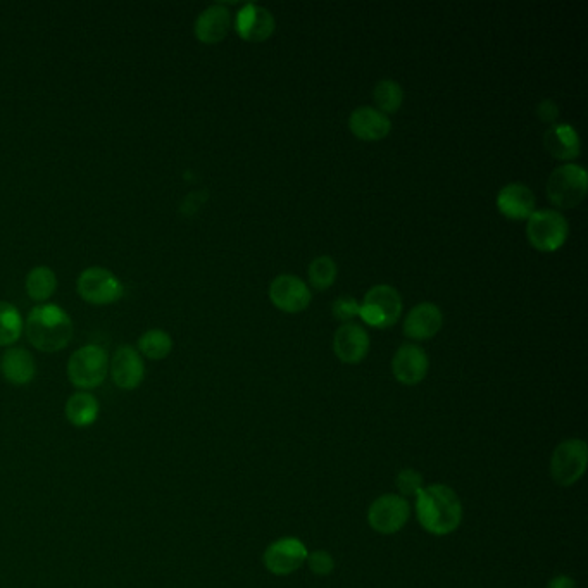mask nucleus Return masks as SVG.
<instances>
[{
	"mask_svg": "<svg viewBox=\"0 0 588 588\" xmlns=\"http://www.w3.org/2000/svg\"><path fill=\"white\" fill-rule=\"evenodd\" d=\"M414 511L421 528L435 537H447L463 523V504L456 490L444 483L423 487L414 497Z\"/></svg>",
	"mask_w": 588,
	"mask_h": 588,
	"instance_id": "nucleus-1",
	"label": "nucleus"
},
{
	"mask_svg": "<svg viewBox=\"0 0 588 588\" xmlns=\"http://www.w3.org/2000/svg\"><path fill=\"white\" fill-rule=\"evenodd\" d=\"M26 337L38 351H63L73 338V321L63 307L56 304H38L25 321Z\"/></svg>",
	"mask_w": 588,
	"mask_h": 588,
	"instance_id": "nucleus-2",
	"label": "nucleus"
},
{
	"mask_svg": "<svg viewBox=\"0 0 588 588\" xmlns=\"http://www.w3.org/2000/svg\"><path fill=\"white\" fill-rule=\"evenodd\" d=\"M68 380L83 392L101 387L109 373V354L101 345H83L68 361Z\"/></svg>",
	"mask_w": 588,
	"mask_h": 588,
	"instance_id": "nucleus-3",
	"label": "nucleus"
},
{
	"mask_svg": "<svg viewBox=\"0 0 588 588\" xmlns=\"http://www.w3.org/2000/svg\"><path fill=\"white\" fill-rule=\"evenodd\" d=\"M588 175L580 164H563L552 171L547 180V197L556 207L571 209L585 199Z\"/></svg>",
	"mask_w": 588,
	"mask_h": 588,
	"instance_id": "nucleus-4",
	"label": "nucleus"
},
{
	"mask_svg": "<svg viewBox=\"0 0 588 588\" xmlns=\"http://www.w3.org/2000/svg\"><path fill=\"white\" fill-rule=\"evenodd\" d=\"M570 233L568 219L554 209L533 211L526 225V237L540 252H554L563 247Z\"/></svg>",
	"mask_w": 588,
	"mask_h": 588,
	"instance_id": "nucleus-5",
	"label": "nucleus"
},
{
	"mask_svg": "<svg viewBox=\"0 0 588 588\" xmlns=\"http://www.w3.org/2000/svg\"><path fill=\"white\" fill-rule=\"evenodd\" d=\"M402 314L401 294L390 285H375L364 295L359 318L375 328L394 326Z\"/></svg>",
	"mask_w": 588,
	"mask_h": 588,
	"instance_id": "nucleus-6",
	"label": "nucleus"
},
{
	"mask_svg": "<svg viewBox=\"0 0 588 588\" xmlns=\"http://www.w3.org/2000/svg\"><path fill=\"white\" fill-rule=\"evenodd\" d=\"M588 464V449L582 438H568L554 449L551 459L552 480L571 487L582 480Z\"/></svg>",
	"mask_w": 588,
	"mask_h": 588,
	"instance_id": "nucleus-7",
	"label": "nucleus"
},
{
	"mask_svg": "<svg viewBox=\"0 0 588 588\" xmlns=\"http://www.w3.org/2000/svg\"><path fill=\"white\" fill-rule=\"evenodd\" d=\"M76 290L83 301L92 306H109L123 299L125 295V287L119 282L118 276L101 266H92L82 271L76 282Z\"/></svg>",
	"mask_w": 588,
	"mask_h": 588,
	"instance_id": "nucleus-8",
	"label": "nucleus"
},
{
	"mask_svg": "<svg viewBox=\"0 0 588 588\" xmlns=\"http://www.w3.org/2000/svg\"><path fill=\"white\" fill-rule=\"evenodd\" d=\"M411 518V506L401 495L383 494L371 502L368 523L380 535H395L401 532Z\"/></svg>",
	"mask_w": 588,
	"mask_h": 588,
	"instance_id": "nucleus-9",
	"label": "nucleus"
},
{
	"mask_svg": "<svg viewBox=\"0 0 588 588\" xmlns=\"http://www.w3.org/2000/svg\"><path fill=\"white\" fill-rule=\"evenodd\" d=\"M306 545L295 537L278 538L266 547L263 554L264 568L275 576L294 575L306 564Z\"/></svg>",
	"mask_w": 588,
	"mask_h": 588,
	"instance_id": "nucleus-10",
	"label": "nucleus"
},
{
	"mask_svg": "<svg viewBox=\"0 0 588 588\" xmlns=\"http://www.w3.org/2000/svg\"><path fill=\"white\" fill-rule=\"evenodd\" d=\"M109 373L121 390H135L145 378L144 359L132 345H121L109 361Z\"/></svg>",
	"mask_w": 588,
	"mask_h": 588,
	"instance_id": "nucleus-11",
	"label": "nucleus"
},
{
	"mask_svg": "<svg viewBox=\"0 0 588 588\" xmlns=\"http://www.w3.org/2000/svg\"><path fill=\"white\" fill-rule=\"evenodd\" d=\"M269 299L285 313H301L311 302V290L295 275H278L269 285Z\"/></svg>",
	"mask_w": 588,
	"mask_h": 588,
	"instance_id": "nucleus-12",
	"label": "nucleus"
},
{
	"mask_svg": "<svg viewBox=\"0 0 588 588\" xmlns=\"http://www.w3.org/2000/svg\"><path fill=\"white\" fill-rule=\"evenodd\" d=\"M428 370H430V359L420 345H401L392 359V373L395 380L407 387H414L423 382L428 375Z\"/></svg>",
	"mask_w": 588,
	"mask_h": 588,
	"instance_id": "nucleus-13",
	"label": "nucleus"
},
{
	"mask_svg": "<svg viewBox=\"0 0 588 588\" xmlns=\"http://www.w3.org/2000/svg\"><path fill=\"white\" fill-rule=\"evenodd\" d=\"M333 351L342 363H361L370 352V335L354 321L344 323L333 337Z\"/></svg>",
	"mask_w": 588,
	"mask_h": 588,
	"instance_id": "nucleus-14",
	"label": "nucleus"
},
{
	"mask_svg": "<svg viewBox=\"0 0 588 588\" xmlns=\"http://www.w3.org/2000/svg\"><path fill=\"white\" fill-rule=\"evenodd\" d=\"M238 35L247 42H264L275 32V18L268 9L257 4H245L235 19Z\"/></svg>",
	"mask_w": 588,
	"mask_h": 588,
	"instance_id": "nucleus-15",
	"label": "nucleus"
},
{
	"mask_svg": "<svg viewBox=\"0 0 588 588\" xmlns=\"http://www.w3.org/2000/svg\"><path fill=\"white\" fill-rule=\"evenodd\" d=\"M232 28V13L225 4H213L204 9L195 21V37L207 45L219 44L225 40Z\"/></svg>",
	"mask_w": 588,
	"mask_h": 588,
	"instance_id": "nucleus-16",
	"label": "nucleus"
},
{
	"mask_svg": "<svg viewBox=\"0 0 588 588\" xmlns=\"http://www.w3.org/2000/svg\"><path fill=\"white\" fill-rule=\"evenodd\" d=\"M444 323L440 307L432 302H421L414 306L404 320V333L413 340H428L435 337Z\"/></svg>",
	"mask_w": 588,
	"mask_h": 588,
	"instance_id": "nucleus-17",
	"label": "nucleus"
},
{
	"mask_svg": "<svg viewBox=\"0 0 588 588\" xmlns=\"http://www.w3.org/2000/svg\"><path fill=\"white\" fill-rule=\"evenodd\" d=\"M349 128L359 140L376 142L387 137L392 130V123L387 114L380 113L376 107L361 106L352 111Z\"/></svg>",
	"mask_w": 588,
	"mask_h": 588,
	"instance_id": "nucleus-18",
	"label": "nucleus"
},
{
	"mask_svg": "<svg viewBox=\"0 0 588 588\" xmlns=\"http://www.w3.org/2000/svg\"><path fill=\"white\" fill-rule=\"evenodd\" d=\"M0 373L11 385H28L37 375L35 357L21 347H9L0 357Z\"/></svg>",
	"mask_w": 588,
	"mask_h": 588,
	"instance_id": "nucleus-19",
	"label": "nucleus"
},
{
	"mask_svg": "<svg viewBox=\"0 0 588 588\" xmlns=\"http://www.w3.org/2000/svg\"><path fill=\"white\" fill-rule=\"evenodd\" d=\"M497 207L506 218L528 219L535 211V195L523 183H509L497 195Z\"/></svg>",
	"mask_w": 588,
	"mask_h": 588,
	"instance_id": "nucleus-20",
	"label": "nucleus"
},
{
	"mask_svg": "<svg viewBox=\"0 0 588 588\" xmlns=\"http://www.w3.org/2000/svg\"><path fill=\"white\" fill-rule=\"evenodd\" d=\"M544 145L547 152L556 159L571 161L580 156L582 144L573 126L568 123H557L547 128L544 135Z\"/></svg>",
	"mask_w": 588,
	"mask_h": 588,
	"instance_id": "nucleus-21",
	"label": "nucleus"
},
{
	"mask_svg": "<svg viewBox=\"0 0 588 588\" xmlns=\"http://www.w3.org/2000/svg\"><path fill=\"white\" fill-rule=\"evenodd\" d=\"M99 413H101V406H99L97 397L90 392H83V390L71 395L64 406L66 420L76 428H88V426L94 425L99 418Z\"/></svg>",
	"mask_w": 588,
	"mask_h": 588,
	"instance_id": "nucleus-22",
	"label": "nucleus"
},
{
	"mask_svg": "<svg viewBox=\"0 0 588 588\" xmlns=\"http://www.w3.org/2000/svg\"><path fill=\"white\" fill-rule=\"evenodd\" d=\"M25 288L26 294L30 295V299L45 302L47 299H51L54 292H56V273L47 266H37L26 276Z\"/></svg>",
	"mask_w": 588,
	"mask_h": 588,
	"instance_id": "nucleus-23",
	"label": "nucleus"
},
{
	"mask_svg": "<svg viewBox=\"0 0 588 588\" xmlns=\"http://www.w3.org/2000/svg\"><path fill=\"white\" fill-rule=\"evenodd\" d=\"M173 351V338L161 328H152L138 338V352L151 361H163Z\"/></svg>",
	"mask_w": 588,
	"mask_h": 588,
	"instance_id": "nucleus-24",
	"label": "nucleus"
},
{
	"mask_svg": "<svg viewBox=\"0 0 588 588\" xmlns=\"http://www.w3.org/2000/svg\"><path fill=\"white\" fill-rule=\"evenodd\" d=\"M25 330V321L18 309L9 302L0 301V347L13 345Z\"/></svg>",
	"mask_w": 588,
	"mask_h": 588,
	"instance_id": "nucleus-25",
	"label": "nucleus"
},
{
	"mask_svg": "<svg viewBox=\"0 0 588 588\" xmlns=\"http://www.w3.org/2000/svg\"><path fill=\"white\" fill-rule=\"evenodd\" d=\"M373 101H375L376 109L380 113H397L399 107L402 106V101H404V90L394 80H382V82L376 83L375 90H373Z\"/></svg>",
	"mask_w": 588,
	"mask_h": 588,
	"instance_id": "nucleus-26",
	"label": "nucleus"
},
{
	"mask_svg": "<svg viewBox=\"0 0 588 588\" xmlns=\"http://www.w3.org/2000/svg\"><path fill=\"white\" fill-rule=\"evenodd\" d=\"M337 278V264L333 257L320 256L309 264V282L316 290H326L332 287Z\"/></svg>",
	"mask_w": 588,
	"mask_h": 588,
	"instance_id": "nucleus-27",
	"label": "nucleus"
},
{
	"mask_svg": "<svg viewBox=\"0 0 588 588\" xmlns=\"http://www.w3.org/2000/svg\"><path fill=\"white\" fill-rule=\"evenodd\" d=\"M395 487H397L399 495L404 499L416 497V495L420 494L421 488L425 487V480H423V475H421L420 471L406 468L395 478Z\"/></svg>",
	"mask_w": 588,
	"mask_h": 588,
	"instance_id": "nucleus-28",
	"label": "nucleus"
},
{
	"mask_svg": "<svg viewBox=\"0 0 588 588\" xmlns=\"http://www.w3.org/2000/svg\"><path fill=\"white\" fill-rule=\"evenodd\" d=\"M307 568L316 576L332 575L335 570V559L332 554L326 551H314L307 554Z\"/></svg>",
	"mask_w": 588,
	"mask_h": 588,
	"instance_id": "nucleus-29",
	"label": "nucleus"
},
{
	"mask_svg": "<svg viewBox=\"0 0 588 588\" xmlns=\"http://www.w3.org/2000/svg\"><path fill=\"white\" fill-rule=\"evenodd\" d=\"M359 307L361 302L351 297V295H344V297H338L333 301L332 311L333 316L338 321H344V323H351L354 318L359 316Z\"/></svg>",
	"mask_w": 588,
	"mask_h": 588,
	"instance_id": "nucleus-30",
	"label": "nucleus"
},
{
	"mask_svg": "<svg viewBox=\"0 0 588 588\" xmlns=\"http://www.w3.org/2000/svg\"><path fill=\"white\" fill-rule=\"evenodd\" d=\"M537 114L545 123H554L557 118V106L552 101H544L538 106Z\"/></svg>",
	"mask_w": 588,
	"mask_h": 588,
	"instance_id": "nucleus-31",
	"label": "nucleus"
},
{
	"mask_svg": "<svg viewBox=\"0 0 588 588\" xmlns=\"http://www.w3.org/2000/svg\"><path fill=\"white\" fill-rule=\"evenodd\" d=\"M547 588H576V582L568 575H557L547 583Z\"/></svg>",
	"mask_w": 588,
	"mask_h": 588,
	"instance_id": "nucleus-32",
	"label": "nucleus"
}]
</instances>
